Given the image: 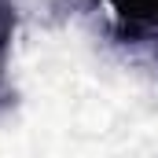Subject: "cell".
<instances>
[{
  "label": "cell",
  "instance_id": "cell-1",
  "mask_svg": "<svg viewBox=\"0 0 158 158\" xmlns=\"http://www.w3.org/2000/svg\"><path fill=\"white\" fill-rule=\"evenodd\" d=\"M107 7L114 11L118 30L129 37L158 30V0H107Z\"/></svg>",
  "mask_w": 158,
  "mask_h": 158
},
{
  "label": "cell",
  "instance_id": "cell-2",
  "mask_svg": "<svg viewBox=\"0 0 158 158\" xmlns=\"http://www.w3.org/2000/svg\"><path fill=\"white\" fill-rule=\"evenodd\" d=\"M15 30H19V11H15V0H0V81H4V63H7V52H11Z\"/></svg>",
  "mask_w": 158,
  "mask_h": 158
}]
</instances>
